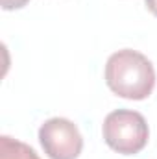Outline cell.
<instances>
[{
  "label": "cell",
  "instance_id": "obj_2",
  "mask_svg": "<svg viewBox=\"0 0 157 159\" xmlns=\"http://www.w3.org/2000/svg\"><path fill=\"white\" fill-rule=\"evenodd\" d=\"M102 135L105 144L122 156L139 154L150 139L146 119L133 109L111 111L102 124Z\"/></svg>",
  "mask_w": 157,
  "mask_h": 159
},
{
  "label": "cell",
  "instance_id": "obj_1",
  "mask_svg": "<svg viewBox=\"0 0 157 159\" xmlns=\"http://www.w3.org/2000/svg\"><path fill=\"white\" fill-rule=\"evenodd\" d=\"M105 83L120 98L144 100L155 87V69L144 54L124 48L109 56Z\"/></svg>",
  "mask_w": 157,
  "mask_h": 159
},
{
  "label": "cell",
  "instance_id": "obj_3",
  "mask_svg": "<svg viewBox=\"0 0 157 159\" xmlns=\"http://www.w3.org/2000/svg\"><path fill=\"white\" fill-rule=\"evenodd\" d=\"M39 143L50 159H78L83 150L78 126L63 117H54L41 124Z\"/></svg>",
  "mask_w": 157,
  "mask_h": 159
},
{
  "label": "cell",
  "instance_id": "obj_4",
  "mask_svg": "<svg viewBox=\"0 0 157 159\" xmlns=\"http://www.w3.org/2000/svg\"><path fill=\"white\" fill-rule=\"evenodd\" d=\"M0 159H41L32 146L9 135L0 137Z\"/></svg>",
  "mask_w": 157,
  "mask_h": 159
},
{
  "label": "cell",
  "instance_id": "obj_5",
  "mask_svg": "<svg viewBox=\"0 0 157 159\" xmlns=\"http://www.w3.org/2000/svg\"><path fill=\"white\" fill-rule=\"evenodd\" d=\"M30 0H2V7L6 11H11V9H20L28 4Z\"/></svg>",
  "mask_w": 157,
  "mask_h": 159
},
{
  "label": "cell",
  "instance_id": "obj_6",
  "mask_svg": "<svg viewBox=\"0 0 157 159\" xmlns=\"http://www.w3.org/2000/svg\"><path fill=\"white\" fill-rule=\"evenodd\" d=\"M144 2H146V7L157 17V0H144Z\"/></svg>",
  "mask_w": 157,
  "mask_h": 159
}]
</instances>
